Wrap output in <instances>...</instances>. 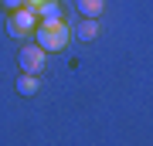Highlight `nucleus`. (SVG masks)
Returning a JSON list of instances; mask_svg holds the SVG:
<instances>
[{
  "label": "nucleus",
  "mask_w": 153,
  "mask_h": 146,
  "mask_svg": "<svg viewBox=\"0 0 153 146\" xmlns=\"http://www.w3.org/2000/svg\"><path fill=\"white\" fill-rule=\"evenodd\" d=\"M17 65H21V71H27V75H38L44 68V51L38 44H24V48L17 51Z\"/></svg>",
  "instance_id": "3"
},
{
  "label": "nucleus",
  "mask_w": 153,
  "mask_h": 146,
  "mask_svg": "<svg viewBox=\"0 0 153 146\" xmlns=\"http://www.w3.org/2000/svg\"><path fill=\"white\" fill-rule=\"evenodd\" d=\"M0 7L10 14V10H21V7H27V0H0Z\"/></svg>",
  "instance_id": "8"
},
{
  "label": "nucleus",
  "mask_w": 153,
  "mask_h": 146,
  "mask_svg": "<svg viewBox=\"0 0 153 146\" xmlns=\"http://www.w3.org/2000/svg\"><path fill=\"white\" fill-rule=\"evenodd\" d=\"M68 38H71V31H68L65 21H38V27H34V44H38L44 54L61 51L68 44Z\"/></svg>",
  "instance_id": "1"
},
{
  "label": "nucleus",
  "mask_w": 153,
  "mask_h": 146,
  "mask_svg": "<svg viewBox=\"0 0 153 146\" xmlns=\"http://www.w3.org/2000/svg\"><path fill=\"white\" fill-rule=\"evenodd\" d=\"M75 34H78V41H92V38H99V24L92 17H82V24L75 27Z\"/></svg>",
  "instance_id": "6"
},
{
  "label": "nucleus",
  "mask_w": 153,
  "mask_h": 146,
  "mask_svg": "<svg viewBox=\"0 0 153 146\" xmlns=\"http://www.w3.org/2000/svg\"><path fill=\"white\" fill-rule=\"evenodd\" d=\"M75 7H78L82 17H92V21H95V17L105 10V0H75Z\"/></svg>",
  "instance_id": "5"
},
{
  "label": "nucleus",
  "mask_w": 153,
  "mask_h": 146,
  "mask_svg": "<svg viewBox=\"0 0 153 146\" xmlns=\"http://www.w3.org/2000/svg\"><path fill=\"white\" fill-rule=\"evenodd\" d=\"M41 4H48V0H27V7L34 10V7H41Z\"/></svg>",
  "instance_id": "9"
},
{
  "label": "nucleus",
  "mask_w": 153,
  "mask_h": 146,
  "mask_svg": "<svg viewBox=\"0 0 153 146\" xmlns=\"http://www.w3.org/2000/svg\"><path fill=\"white\" fill-rule=\"evenodd\" d=\"M34 27H38V17H34L31 7H21V10H10L7 14V34L17 41H27L34 34Z\"/></svg>",
  "instance_id": "2"
},
{
  "label": "nucleus",
  "mask_w": 153,
  "mask_h": 146,
  "mask_svg": "<svg viewBox=\"0 0 153 146\" xmlns=\"http://www.w3.org/2000/svg\"><path fill=\"white\" fill-rule=\"evenodd\" d=\"M34 92H38V75L21 71V78H17V95H34Z\"/></svg>",
  "instance_id": "7"
},
{
  "label": "nucleus",
  "mask_w": 153,
  "mask_h": 146,
  "mask_svg": "<svg viewBox=\"0 0 153 146\" xmlns=\"http://www.w3.org/2000/svg\"><path fill=\"white\" fill-rule=\"evenodd\" d=\"M34 17L38 21H61V4L58 0H48V4L34 7Z\"/></svg>",
  "instance_id": "4"
}]
</instances>
